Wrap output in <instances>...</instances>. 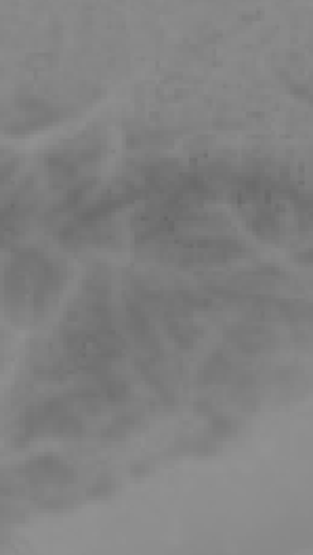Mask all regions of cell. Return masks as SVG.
<instances>
[{
  "instance_id": "cell-1",
  "label": "cell",
  "mask_w": 313,
  "mask_h": 555,
  "mask_svg": "<svg viewBox=\"0 0 313 555\" xmlns=\"http://www.w3.org/2000/svg\"><path fill=\"white\" fill-rule=\"evenodd\" d=\"M64 274L59 265L36 251L19 253L5 276V303L15 320L38 322L55 305Z\"/></svg>"
},
{
  "instance_id": "cell-5",
  "label": "cell",
  "mask_w": 313,
  "mask_h": 555,
  "mask_svg": "<svg viewBox=\"0 0 313 555\" xmlns=\"http://www.w3.org/2000/svg\"><path fill=\"white\" fill-rule=\"evenodd\" d=\"M227 341L234 343L238 349L246 354H259L269 349L276 343V335L265 326H253V324H242L232 326L227 331Z\"/></svg>"
},
{
  "instance_id": "cell-6",
  "label": "cell",
  "mask_w": 313,
  "mask_h": 555,
  "mask_svg": "<svg viewBox=\"0 0 313 555\" xmlns=\"http://www.w3.org/2000/svg\"><path fill=\"white\" fill-rule=\"evenodd\" d=\"M236 375L234 362L225 358L221 352L208 358V362L202 368V379L204 383H225L227 379H232Z\"/></svg>"
},
{
  "instance_id": "cell-2",
  "label": "cell",
  "mask_w": 313,
  "mask_h": 555,
  "mask_svg": "<svg viewBox=\"0 0 313 555\" xmlns=\"http://www.w3.org/2000/svg\"><path fill=\"white\" fill-rule=\"evenodd\" d=\"M103 150H106L103 139H91V135H82L80 141H70L68 146L55 150L47 160L49 175L55 188H74L76 185V196L87 192L91 183L82 181V173L93 167L95 162H99Z\"/></svg>"
},
{
  "instance_id": "cell-3",
  "label": "cell",
  "mask_w": 313,
  "mask_h": 555,
  "mask_svg": "<svg viewBox=\"0 0 313 555\" xmlns=\"http://www.w3.org/2000/svg\"><path fill=\"white\" fill-rule=\"evenodd\" d=\"M85 434V419L78 415L72 398L45 400L28 410L24 419V436L34 440L40 436L78 438Z\"/></svg>"
},
{
  "instance_id": "cell-4",
  "label": "cell",
  "mask_w": 313,
  "mask_h": 555,
  "mask_svg": "<svg viewBox=\"0 0 313 555\" xmlns=\"http://www.w3.org/2000/svg\"><path fill=\"white\" fill-rule=\"evenodd\" d=\"M22 474L34 486H40V484H53V486L70 484L76 478L74 467L68 465L66 461L53 457V455H43V457H36L32 461H28L22 467Z\"/></svg>"
}]
</instances>
